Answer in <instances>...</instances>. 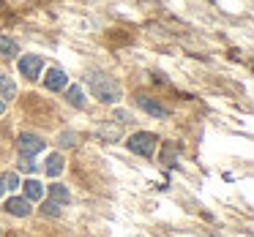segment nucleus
<instances>
[{"label":"nucleus","instance_id":"obj_1","mask_svg":"<svg viewBox=\"0 0 254 237\" xmlns=\"http://www.w3.org/2000/svg\"><path fill=\"white\" fill-rule=\"evenodd\" d=\"M88 85H90V93L99 101H104V104H115V101L121 98V85H118L115 79L104 77V74H93V77L88 79Z\"/></svg>","mask_w":254,"mask_h":237},{"label":"nucleus","instance_id":"obj_2","mask_svg":"<svg viewBox=\"0 0 254 237\" xmlns=\"http://www.w3.org/2000/svg\"><path fill=\"white\" fill-rule=\"evenodd\" d=\"M126 144H128V150H131V153L145 155V158H148V155L156 153V144H159V139H156L153 134H148V131H139V134H131Z\"/></svg>","mask_w":254,"mask_h":237},{"label":"nucleus","instance_id":"obj_3","mask_svg":"<svg viewBox=\"0 0 254 237\" xmlns=\"http://www.w3.org/2000/svg\"><path fill=\"white\" fill-rule=\"evenodd\" d=\"M17 147H19V155H25V158H33L36 153H41V150H44V139H39L36 134H19Z\"/></svg>","mask_w":254,"mask_h":237},{"label":"nucleus","instance_id":"obj_4","mask_svg":"<svg viewBox=\"0 0 254 237\" xmlns=\"http://www.w3.org/2000/svg\"><path fill=\"white\" fill-rule=\"evenodd\" d=\"M17 68H19V74H22L25 79H39V71L44 68V60H41L39 55H22V60L17 63Z\"/></svg>","mask_w":254,"mask_h":237},{"label":"nucleus","instance_id":"obj_5","mask_svg":"<svg viewBox=\"0 0 254 237\" xmlns=\"http://www.w3.org/2000/svg\"><path fill=\"white\" fill-rule=\"evenodd\" d=\"M66 71H61V68H50L44 77V88L47 90H63L66 88Z\"/></svg>","mask_w":254,"mask_h":237},{"label":"nucleus","instance_id":"obj_6","mask_svg":"<svg viewBox=\"0 0 254 237\" xmlns=\"http://www.w3.org/2000/svg\"><path fill=\"white\" fill-rule=\"evenodd\" d=\"M137 104L142 106L145 112H148V115H153V117H159V120H164L167 115H170V112L164 109V106L161 104H156V101H150L148 95H137Z\"/></svg>","mask_w":254,"mask_h":237},{"label":"nucleus","instance_id":"obj_7","mask_svg":"<svg viewBox=\"0 0 254 237\" xmlns=\"http://www.w3.org/2000/svg\"><path fill=\"white\" fill-rule=\"evenodd\" d=\"M6 210L11 215H17V218H25V215H30V202L28 199H19V196H11L6 202Z\"/></svg>","mask_w":254,"mask_h":237},{"label":"nucleus","instance_id":"obj_8","mask_svg":"<svg viewBox=\"0 0 254 237\" xmlns=\"http://www.w3.org/2000/svg\"><path fill=\"white\" fill-rule=\"evenodd\" d=\"M22 188H25V199H28V202H39V199H44V186H41L39 180H33V177L25 180Z\"/></svg>","mask_w":254,"mask_h":237},{"label":"nucleus","instance_id":"obj_9","mask_svg":"<svg viewBox=\"0 0 254 237\" xmlns=\"http://www.w3.org/2000/svg\"><path fill=\"white\" fill-rule=\"evenodd\" d=\"M50 199L55 204H61V207H66L68 202H71V193H68L66 186H61V183H52L50 186Z\"/></svg>","mask_w":254,"mask_h":237},{"label":"nucleus","instance_id":"obj_10","mask_svg":"<svg viewBox=\"0 0 254 237\" xmlns=\"http://www.w3.org/2000/svg\"><path fill=\"white\" fill-rule=\"evenodd\" d=\"M14 95H17V85H14L11 79L6 77V74H0V98H3V101H11Z\"/></svg>","mask_w":254,"mask_h":237},{"label":"nucleus","instance_id":"obj_11","mask_svg":"<svg viewBox=\"0 0 254 237\" xmlns=\"http://www.w3.org/2000/svg\"><path fill=\"white\" fill-rule=\"evenodd\" d=\"M17 55H19L17 41L6 39V36H0V57H17Z\"/></svg>","mask_w":254,"mask_h":237},{"label":"nucleus","instance_id":"obj_12","mask_svg":"<svg viewBox=\"0 0 254 237\" xmlns=\"http://www.w3.org/2000/svg\"><path fill=\"white\" fill-rule=\"evenodd\" d=\"M61 172H63V155L52 153L50 158H47V175H50V177H58Z\"/></svg>","mask_w":254,"mask_h":237},{"label":"nucleus","instance_id":"obj_13","mask_svg":"<svg viewBox=\"0 0 254 237\" xmlns=\"http://www.w3.org/2000/svg\"><path fill=\"white\" fill-rule=\"evenodd\" d=\"M66 98H68V104L71 106H77V109H82L85 106V93H82V88H68V93H66Z\"/></svg>","mask_w":254,"mask_h":237},{"label":"nucleus","instance_id":"obj_14","mask_svg":"<svg viewBox=\"0 0 254 237\" xmlns=\"http://www.w3.org/2000/svg\"><path fill=\"white\" fill-rule=\"evenodd\" d=\"M44 213L55 218V215H61V204H55L52 199H47V202H44Z\"/></svg>","mask_w":254,"mask_h":237},{"label":"nucleus","instance_id":"obj_15","mask_svg":"<svg viewBox=\"0 0 254 237\" xmlns=\"http://www.w3.org/2000/svg\"><path fill=\"white\" fill-rule=\"evenodd\" d=\"M3 183H6V191H14V188H19V180H17V175H3Z\"/></svg>","mask_w":254,"mask_h":237},{"label":"nucleus","instance_id":"obj_16","mask_svg":"<svg viewBox=\"0 0 254 237\" xmlns=\"http://www.w3.org/2000/svg\"><path fill=\"white\" fill-rule=\"evenodd\" d=\"M61 144L63 147H74V144H77V137H74V134H61Z\"/></svg>","mask_w":254,"mask_h":237},{"label":"nucleus","instance_id":"obj_17","mask_svg":"<svg viewBox=\"0 0 254 237\" xmlns=\"http://www.w3.org/2000/svg\"><path fill=\"white\" fill-rule=\"evenodd\" d=\"M19 169H22V172H36L33 158H25V155H22V164H19Z\"/></svg>","mask_w":254,"mask_h":237},{"label":"nucleus","instance_id":"obj_18","mask_svg":"<svg viewBox=\"0 0 254 237\" xmlns=\"http://www.w3.org/2000/svg\"><path fill=\"white\" fill-rule=\"evenodd\" d=\"M3 193H6V183H3V175H0V199H3Z\"/></svg>","mask_w":254,"mask_h":237},{"label":"nucleus","instance_id":"obj_19","mask_svg":"<svg viewBox=\"0 0 254 237\" xmlns=\"http://www.w3.org/2000/svg\"><path fill=\"white\" fill-rule=\"evenodd\" d=\"M3 112H6V101L0 98V115H3Z\"/></svg>","mask_w":254,"mask_h":237}]
</instances>
